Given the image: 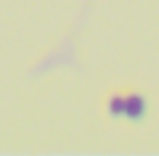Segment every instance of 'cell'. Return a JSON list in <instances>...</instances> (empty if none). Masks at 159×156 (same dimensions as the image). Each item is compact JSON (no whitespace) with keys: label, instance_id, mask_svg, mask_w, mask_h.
I'll list each match as a JSON object with an SVG mask.
<instances>
[{"label":"cell","instance_id":"obj_1","mask_svg":"<svg viewBox=\"0 0 159 156\" xmlns=\"http://www.w3.org/2000/svg\"><path fill=\"white\" fill-rule=\"evenodd\" d=\"M146 95L141 93H127V103H125V117L130 119H141L143 114H146Z\"/></svg>","mask_w":159,"mask_h":156},{"label":"cell","instance_id":"obj_2","mask_svg":"<svg viewBox=\"0 0 159 156\" xmlns=\"http://www.w3.org/2000/svg\"><path fill=\"white\" fill-rule=\"evenodd\" d=\"M125 103H127V95L111 93L106 98V111L111 114V117H125Z\"/></svg>","mask_w":159,"mask_h":156}]
</instances>
